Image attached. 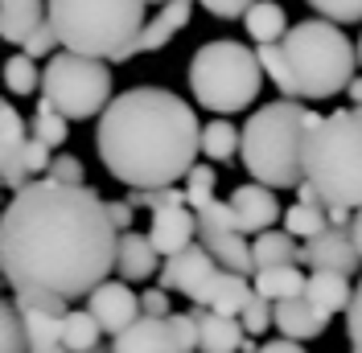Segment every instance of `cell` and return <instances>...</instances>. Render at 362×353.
Segmentation results:
<instances>
[{"mask_svg": "<svg viewBox=\"0 0 362 353\" xmlns=\"http://www.w3.org/2000/svg\"><path fill=\"white\" fill-rule=\"evenodd\" d=\"M13 300H17L21 309L70 312V300H66V296H58V292H42V287H21V292H13Z\"/></svg>", "mask_w": 362, "mask_h": 353, "instance_id": "cell-37", "label": "cell"}, {"mask_svg": "<svg viewBox=\"0 0 362 353\" xmlns=\"http://www.w3.org/2000/svg\"><path fill=\"white\" fill-rule=\"evenodd\" d=\"M45 21L42 0H0V33L8 45H21Z\"/></svg>", "mask_w": 362, "mask_h": 353, "instance_id": "cell-22", "label": "cell"}, {"mask_svg": "<svg viewBox=\"0 0 362 353\" xmlns=\"http://www.w3.org/2000/svg\"><path fill=\"white\" fill-rule=\"evenodd\" d=\"M346 337H350V353H362V280L354 287L350 309H346Z\"/></svg>", "mask_w": 362, "mask_h": 353, "instance_id": "cell-42", "label": "cell"}, {"mask_svg": "<svg viewBox=\"0 0 362 353\" xmlns=\"http://www.w3.org/2000/svg\"><path fill=\"white\" fill-rule=\"evenodd\" d=\"M87 309L95 312V321L103 325V333H112V337H115V333H124L136 316L144 312V309H140V296L128 287V280H119V284L103 280V284L87 296Z\"/></svg>", "mask_w": 362, "mask_h": 353, "instance_id": "cell-14", "label": "cell"}, {"mask_svg": "<svg viewBox=\"0 0 362 353\" xmlns=\"http://www.w3.org/2000/svg\"><path fill=\"white\" fill-rule=\"evenodd\" d=\"M42 353H70L66 345H54V349H42Z\"/></svg>", "mask_w": 362, "mask_h": 353, "instance_id": "cell-50", "label": "cell"}, {"mask_svg": "<svg viewBox=\"0 0 362 353\" xmlns=\"http://www.w3.org/2000/svg\"><path fill=\"white\" fill-rule=\"evenodd\" d=\"M140 309L153 312V316H169V296H165V287H153V292H140Z\"/></svg>", "mask_w": 362, "mask_h": 353, "instance_id": "cell-45", "label": "cell"}, {"mask_svg": "<svg viewBox=\"0 0 362 353\" xmlns=\"http://www.w3.org/2000/svg\"><path fill=\"white\" fill-rule=\"evenodd\" d=\"M305 267L354 275V271L362 267V251H358V243H354L350 222H329L321 234L305 239Z\"/></svg>", "mask_w": 362, "mask_h": 353, "instance_id": "cell-11", "label": "cell"}, {"mask_svg": "<svg viewBox=\"0 0 362 353\" xmlns=\"http://www.w3.org/2000/svg\"><path fill=\"white\" fill-rule=\"evenodd\" d=\"M119 226L87 185L37 176L13 193L0 218V271L13 292L42 287L70 304L115 271Z\"/></svg>", "mask_w": 362, "mask_h": 353, "instance_id": "cell-1", "label": "cell"}, {"mask_svg": "<svg viewBox=\"0 0 362 353\" xmlns=\"http://www.w3.org/2000/svg\"><path fill=\"white\" fill-rule=\"evenodd\" d=\"M45 176H54V181H66V185H83V160L70 152H58L54 160H49V169H45Z\"/></svg>", "mask_w": 362, "mask_h": 353, "instance_id": "cell-41", "label": "cell"}, {"mask_svg": "<svg viewBox=\"0 0 362 353\" xmlns=\"http://www.w3.org/2000/svg\"><path fill=\"white\" fill-rule=\"evenodd\" d=\"M42 95L74 124L99 115L112 103L107 58H90V54H78V49L54 54L49 66L42 70Z\"/></svg>", "mask_w": 362, "mask_h": 353, "instance_id": "cell-8", "label": "cell"}, {"mask_svg": "<svg viewBox=\"0 0 362 353\" xmlns=\"http://www.w3.org/2000/svg\"><path fill=\"white\" fill-rule=\"evenodd\" d=\"M309 8H313L317 17H329V21H338V25L362 21V0H309Z\"/></svg>", "mask_w": 362, "mask_h": 353, "instance_id": "cell-36", "label": "cell"}, {"mask_svg": "<svg viewBox=\"0 0 362 353\" xmlns=\"http://www.w3.org/2000/svg\"><path fill=\"white\" fill-rule=\"evenodd\" d=\"M21 312H25V333H29V353L62 345L66 312H45V309H21Z\"/></svg>", "mask_w": 362, "mask_h": 353, "instance_id": "cell-27", "label": "cell"}, {"mask_svg": "<svg viewBox=\"0 0 362 353\" xmlns=\"http://www.w3.org/2000/svg\"><path fill=\"white\" fill-rule=\"evenodd\" d=\"M169 321H173V337H177L181 353H198L202 349V337H198V321H194V312H181V316H169Z\"/></svg>", "mask_w": 362, "mask_h": 353, "instance_id": "cell-40", "label": "cell"}, {"mask_svg": "<svg viewBox=\"0 0 362 353\" xmlns=\"http://www.w3.org/2000/svg\"><path fill=\"white\" fill-rule=\"evenodd\" d=\"M255 49H259L268 78L280 87V95L313 99V103L334 99L338 90L350 87L354 62H358V49L346 42L338 21H329V17L300 21L280 42H264Z\"/></svg>", "mask_w": 362, "mask_h": 353, "instance_id": "cell-3", "label": "cell"}, {"mask_svg": "<svg viewBox=\"0 0 362 353\" xmlns=\"http://www.w3.org/2000/svg\"><path fill=\"white\" fill-rule=\"evenodd\" d=\"M194 214H198V239L206 243V251L230 271L255 275V255H251V243H243V230L235 222L230 201L206 198L202 205H194Z\"/></svg>", "mask_w": 362, "mask_h": 353, "instance_id": "cell-9", "label": "cell"}, {"mask_svg": "<svg viewBox=\"0 0 362 353\" xmlns=\"http://www.w3.org/2000/svg\"><path fill=\"white\" fill-rule=\"evenodd\" d=\"M272 304H276V300H268L264 292H251L247 296V304H243V329H247V337H259V333L276 321V309H272Z\"/></svg>", "mask_w": 362, "mask_h": 353, "instance_id": "cell-35", "label": "cell"}, {"mask_svg": "<svg viewBox=\"0 0 362 353\" xmlns=\"http://www.w3.org/2000/svg\"><path fill=\"white\" fill-rule=\"evenodd\" d=\"M107 210H112V222L119 230H132V214H136L132 201H107Z\"/></svg>", "mask_w": 362, "mask_h": 353, "instance_id": "cell-46", "label": "cell"}, {"mask_svg": "<svg viewBox=\"0 0 362 353\" xmlns=\"http://www.w3.org/2000/svg\"><path fill=\"white\" fill-rule=\"evenodd\" d=\"M95 152L128 189L177 185L202 152V124L185 99L160 87H132L99 111Z\"/></svg>", "mask_w": 362, "mask_h": 353, "instance_id": "cell-2", "label": "cell"}, {"mask_svg": "<svg viewBox=\"0 0 362 353\" xmlns=\"http://www.w3.org/2000/svg\"><path fill=\"white\" fill-rule=\"evenodd\" d=\"M58 45H62V42H58V29H54V25H49V17H45V21L21 42V49L29 54V58H45V54H54Z\"/></svg>", "mask_w": 362, "mask_h": 353, "instance_id": "cell-38", "label": "cell"}, {"mask_svg": "<svg viewBox=\"0 0 362 353\" xmlns=\"http://www.w3.org/2000/svg\"><path fill=\"white\" fill-rule=\"evenodd\" d=\"M329 222H334V218H329V205L296 201V205H288V210H284V230H288V234H296V239H313V234H321Z\"/></svg>", "mask_w": 362, "mask_h": 353, "instance_id": "cell-30", "label": "cell"}, {"mask_svg": "<svg viewBox=\"0 0 362 353\" xmlns=\"http://www.w3.org/2000/svg\"><path fill=\"white\" fill-rule=\"evenodd\" d=\"M305 176L334 210L362 205V103L321 115L305 136Z\"/></svg>", "mask_w": 362, "mask_h": 353, "instance_id": "cell-5", "label": "cell"}, {"mask_svg": "<svg viewBox=\"0 0 362 353\" xmlns=\"http://www.w3.org/2000/svg\"><path fill=\"white\" fill-rule=\"evenodd\" d=\"M66 132H70V119L42 95V103L33 111V119H29V136H37L49 148H58V144H66Z\"/></svg>", "mask_w": 362, "mask_h": 353, "instance_id": "cell-31", "label": "cell"}, {"mask_svg": "<svg viewBox=\"0 0 362 353\" xmlns=\"http://www.w3.org/2000/svg\"><path fill=\"white\" fill-rule=\"evenodd\" d=\"M144 8L148 0H45V17L58 29V42L107 62H115V54L144 29Z\"/></svg>", "mask_w": 362, "mask_h": 353, "instance_id": "cell-6", "label": "cell"}, {"mask_svg": "<svg viewBox=\"0 0 362 353\" xmlns=\"http://www.w3.org/2000/svg\"><path fill=\"white\" fill-rule=\"evenodd\" d=\"M194 4H198V0H165L157 13L144 21V29L132 37V45H124V49L115 54V62H128V58H136V54H153V49H160V45H169L181 29L189 25Z\"/></svg>", "mask_w": 362, "mask_h": 353, "instance_id": "cell-12", "label": "cell"}, {"mask_svg": "<svg viewBox=\"0 0 362 353\" xmlns=\"http://www.w3.org/2000/svg\"><path fill=\"white\" fill-rule=\"evenodd\" d=\"M243 25H247L251 42H280L293 25H288V17H284V8L276 4V0H255L247 8V17H243Z\"/></svg>", "mask_w": 362, "mask_h": 353, "instance_id": "cell-26", "label": "cell"}, {"mask_svg": "<svg viewBox=\"0 0 362 353\" xmlns=\"http://www.w3.org/2000/svg\"><path fill=\"white\" fill-rule=\"evenodd\" d=\"M185 193H189V205H202L206 198H214V169L210 164H194L189 176H185Z\"/></svg>", "mask_w": 362, "mask_h": 353, "instance_id": "cell-39", "label": "cell"}, {"mask_svg": "<svg viewBox=\"0 0 362 353\" xmlns=\"http://www.w3.org/2000/svg\"><path fill=\"white\" fill-rule=\"evenodd\" d=\"M148 4H165V0H148Z\"/></svg>", "mask_w": 362, "mask_h": 353, "instance_id": "cell-53", "label": "cell"}, {"mask_svg": "<svg viewBox=\"0 0 362 353\" xmlns=\"http://www.w3.org/2000/svg\"><path fill=\"white\" fill-rule=\"evenodd\" d=\"M218 259L206 251V243H189L173 251V255H165V263L157 271V284L165 292H181V296H189L194 304L202 300V292L210 287V280L218 275Z\"/></svg>", "mask_w": 362, "mask_h": 353, "instance_id": "cell-10", "label": "cell"}, {"mask_svg": "<svg viewBox=\"0 0 362 353\" xmlns=\"http://www.w3.org/2000/svg\"><path fill=\"white\" fill-rule=\"evenodd\" d=\"M305 296L325 312H341V309H350V300H354V292H350L341 271H313L309 284H305Z\"/></svg>", "mask_w": 362, "mask_h": 353, "instance_id": "cell-25", "label": "cell"}, {"mask_svg": "<svg viewBox=\"0 0 362 353\" xmlns=\"http://www.w3.org/2000/svg\"><path fill=\"white\" fill-rule=\"evenodd\" d=\"M194 321H198V337H202V353H235L243 349V316H226L218 309H206L198 304L194 309Z\"/></svg>", "mask_w": 362, "mask_h": 353, "instance_id": "cell-19", "label": "cell"}, {"mask_svg": "<svg viewBox=\"0 0 362 353\" xmlns=\"http://www.w3.org/2000/svg\"><path fill=\"white\" fill-rule=\"evenodd\" d=\"M37 58H29V54H17V58H8L4 62V87L13 90V95H33V90L42 87V74H37V66H33Z\"/></svg>", "mask_w": 362, "mask_h": 353, "instance_id": "cell-33", "label": "cell"}, {"mask_svg": "<svg viewBox=\"0 0 362 353\" xmlns=\"http://www.w3.org/2000/svg\"><path fill=\"white\" fill-rule=\"evenodd\" d=\"M226 201H230L235 222H239V230H243V234H259V230H268L272 222L284 214V210H280V201H276V189L264 185V181H247V185H239Z\"/></svg>", "mask_w": 362, "mask_h": 353, "instance_id": "cell-16", "label": "cell"}, {"mask_svg": "<svg viewBox=\"0 0 362 353\" xmlns=\"http://www.w3.org/2000/svg\"><path fill=\"white\" fill-rule=\"evenodd\" d=\"M346 95H350V103H362V78H350Z\"/></svg>", "mask_w": 362, "mask_h": 353, "instance_id": "cell-49", "label": "cell"}, {"mask_svg": "<svg viewBox=\"0 0 362 353\" xmlns=\"http://www.w3.org/2000/svg\"><path fill=\"white\" fill-rule=\"evenodd\" d=\"M198 4H206V13H214L223 21H239V17H247V8L255 0H198Z\"/></svg>", "mask_w": 362, "mask_h": 353, "instance_id": "cell-43", "label": "cell"}, {"mask_svg": "<svg viewBox=\"0 0 362 353\" xmlns=\"http://www.w3.org/2000/svg\"><path fill=\"white\" fill-rule=\"evenodd\" d=\"M87 353H107V349H87Z\"/></svg>", "mask_w": 362, "mask_h": 353, "instance_id": "cell-52", "label": "cell"}, {"mask_svg": "<svg viewBox=\"0 0 362 353\" xmlns=\"http://www.w3.org/2000/svg\"><path fill=\"white\" fill-rule=\"evenodd\" d=\"M128 201L136 210H165V205H189V193L177 185H157V189H132Z\"/></svg>", "mask_w": 362, "mask_h": 353, "instance_id": "cell-34", "label": "cell"}, {"mask_svg": "<svg viewBox=\"0 0 362 353\" xmlns=\"http://www.w3.org/2000/svg\"><path fill=\"white\" fill-rule=\"evenodd\" d=\"M317 119L321 115L305 111V99H293V95L251 111L243 124V144H239L247 176L272 189H296L305 181V136Z\"/></svg>", "mask_w": 362, "mask_h": 353, "instance_id": "cell-4", "label": "cell"}, {"mask_svg": "<svg viewBox=\"0 0 362 353\" xmlns=\"http://www.w3.org/2000/svg\"><path fill=\"white\" fill-rule=\"evenodd\" d=\"M329 316H334V312L317 309L309 296H288V300H276V329H280V337H293V341L321 337V333L329 329Z\"/></svg>", "mask_w": 362, "mask_h": 353, "instance_id": "cell-17", "label": "cell"}, {"mask_svg": "<svg viewBox=\"0 0 362 353\" xmlns=\"http://www.w3.org/2000/svg\"><path fill=\"white\" fill-rule=\"evenodd\" d=\"M0 353H29V333H25L21 304L4 300L0 304Z\"/></svg>", "mask_w": 362, "mask_h": 353, "instance_id": "cell-32", "label": "cell"}, {"mask_svg": "<svg viewBox=\"0 0 362 353\" xmlns=\"http://www.w3.org/2000/svg\"><path fill=\"white\" fill-rule=\"evenodd\" d=\"M239 144H243V132L230 124V119H210L202 128V152L210 156V160H235L239 156Z\"/></svg>", "mask_w": 362, "mask_h": 353, "instance_id": "cell-29", "label": "cell"}, {"mask_svg": "<svg viewBox=\"0 0 362 353\" xmlns=\"http://www.w3.org/2000/svg\"><path fill=\"white\" fill-rule=\"evenodd\" d=\"M350 230H354V243H358V251H362V205L354 210V222H350Z\"/></svg>", "mask_w": 362, "mask_h": 353, "instance_id": "cell-48", "label": "cell"}, {"mask_svg": "<svg viewBox=\"0 0 362 353\" xmlns=\"http://www.w3.org/2000/svg\"><path fill=\"white\" fill-rule=\"evenodd\" d=\"M160 271V251L153 243V234H140V230H119V251H115V275L119 280H148Z\"/></svg>", "mask_w": 362, "mask_h": 353, "instance_id": "cell-18", "label": "cell"}, {"mask_svg": "<svg viewBox=\"0 0 362 353\" xmlns=\"http://www.w3.org/2000/svg\"><path fill=\"white\" fill-rule=\"evenodd\" d=\"M358 62H362V37H358Z\"/></svg>", "mask_w": 362, "mask_h": 353, "instance_id": "cell-51", "label": "cell"}, {"mask_svg": "<svg viewBox=\"0 0 362 353\" xmlns=\"http://www.w3.org/2000/svg\"><path fill=\"white\" fill-rule=\"evenodd\" d=\"M49 144L45 140H37V136H29V148H25V164H29V176H37V173H45L49 169Z\"/></svg>", "mask_w": 362, "mask_h": 353, "instance_id": "cell-44", "label": "cell"}, {"mask_svg": "<svg viewBox=\"0 0 362 353\" xmlns=\"http://www.w3.org/2000/svg\"><path fill=\"white\" fill-rule=\"evenodd\" d=\"M194 210V205H189ZM185 205H165V210H153V243H157L160 255H173L181 246L194 243L198 234V214H189Z\"/></svg>", "mask_w": 362, "mask_h": 353, "instance_id": "cell-20", "label": "cell"}, {"mask_svg": "<svg viewBox=\"0 0 362 353\" xmlns=\"http://www.w3.org/2000/svg\"><path fill=\"white\" fill-rule=\"evenodd\" d=\"M112 353H181L177 337H173V321L169 316H153V312H140L124 333H115Z\"/></svg>", "mask_w": 362, "mask_h": 353, "instance_id": "cell-15", "label": "cell"}, {"mask_svg": "<svg viewBox=\"0 0 362 353\" xmlns=\"http://www.w3.org/2000/svg\"><path fill=\"white\" fill-rule=\"evenodd\" d=\"M251 255H255V271L259 267H276V263H305V246H296V234L272 230V226L255 234Z\"/></svg>", "mask_w": 362, "mask_h": 353, "instance_id": "cell-23", "label": "cell"}, {"mask_svg": "<svg viewBox=\"0 0 362 353\" xmlns=\"http://www.w3.org/2000/svg\"><path fill=\"white\" fill-rule=\"evenodd\" d=\"M259 353H305V345H300V341H293V337H284V341H268Z\"/></svg>", "mask_w": 362, "mask_h": 353, "instance_id": "cell-47", "label": "cell"}, {"mask_svg": "<svg viewBox=\"0 0 362 353\" xmlns=\"http://www.w3.org/2000/svg\"><path fill=\"white\" fill-rule=\"evenodd\" d=\"M264 62L259 49H247L239 42H206L189 58V90L206 111H243L255 103V95L264 87Z\"/></svg>", "mask_w": 362, "mask_h": 353, "instance_id": "cell-7", "label": "cell"}, {"mask_svg": "<svg viewBox=\"0 0 362 353\" xmlns=\"http://www.w3.org/2000/svg\"><path fill=\"white\" fill-rule=\"evenodd\" d=\"M309 275L300 271V263H276L255 271V292H264L268 300H288V296H305Z\"/></svg>", "mask_w": 362, "mask_h": 353, "instance_id": "cell-24", "label": "cell"}, {"mask_svg": "<svg viewBox=\"0 0 362 353\" xmlns=\"http://www.w3.org/2000/svg\"><path fill=\"white\" fill-rule=\"evenodd\" d=\"M99 337H103V325L95 321L90 309H70L66 312V329H62V345L70 353H87L99 349Z\"/></svg>", "mask_w": 362, "mask_h": 353, "instance_id": "cell-28", "label": "cell"}, {"mask_svg": "<svg viewBox=\"0 0 362 353\" xmlns=\"http://www.w3.org/2000/svg\"><path fill=\"white\" fill-rule=\"evenodd\" d=\"M25 148H29V136H25V119L17 115V107L4 99L0 103V181L17 193L29 185V164H25Z\"/></svg>", "mask_w": 362, "mask_h": 353, "instance_id": "cell-13", "label": "cell"}, {"mask_svg": "<svg viewBox=\"0 0 362 353\" xmlns=\"http://www.w3.org/2000/svg\"><path fill=\"white\" fill-rule=\"evenodd\" d=\"M251 292H255V287H247V275H243V271L218 267V275L210 280V287L202 292V300H198V304L218 309V312H226V316H243V304H247Z\"/></svg>", "mask_w": 362, "mask_h": 353, "instance_id": "cell-21", "label": "cell"}]
</instances>
